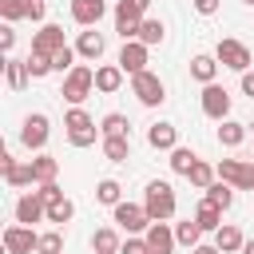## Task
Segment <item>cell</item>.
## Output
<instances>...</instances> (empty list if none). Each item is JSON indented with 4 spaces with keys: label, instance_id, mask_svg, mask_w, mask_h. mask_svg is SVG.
Listing matches in <instances>:
<instances>
[{
    "label": "cell",
    "instance_id": "1",
    "mask_svg": "<svg viewBox=\"0 0 254 254\" xmlns=\"http://www.w3.org/2000/svg\"><path fill=\"white\" fill-rule=\"evenodd\" d=\"M143 206H147L151 222H171V218H175V190H171V183H163V179L147 183V190H143Z\"/></svg>",
    "mask_w": 254,
    "mask_h": 254
},
{
    "label": "cell",
    "instance_id": "2",
    "mask_svg": "<svg viewBox=\"0 0 254 254\" xmlns=\"http://www.w3.org/2000/svg\"><path fill=\"white\" fill-rule=\"evenodd\" d=\"M91 91H95V71H91L87 64H75V67L64 75V91H60V95H64L71 107H79Z\"/></svg>",
    "mask_w": 254,
    "mask_h": 254
},
{
    "label": "cell",
    "instance_id": "3",
    "mask_svg": "<svg viewBox=\"0 0 254 254\" xmlns=\"http://www.w3.org/2000/svg\"><path fill=\"white\" fill-rule=\"evenodd\" d=\"M64 127H67V143L71 147H91L95 143V119L83 111V107H71L64 115Z\"/></svg>",
    "mask_w": 254,
    "mask_h": 254
},
{
    "label": "cell",
    "instance_id": "4",
    "mask_svg": "<svg viewBox=\"0 0 254 254\" xmlns=\"http://www.w3.org/2000/svg\"><path fill=\"white\" fill-rule=\"evenodd\" d=\"M131 95H135L143 107H159V103L167 99V87H163V79H159L155 71H139V75H131Z\"/></svg>",
    "mask_w": 254,
    "mask_h": 254
},
{
    "label": "cell",
    "instance_id": "5",
    "mask_svg": "<svg viewBox=\"0 0 254 254\" xmlns=\"http://www.w3.org/2000/svg\"><path fill=\"white\" fill-rule=\"evenodd\" d=\"M214 171H218V179L230 183L234 190H254V163H246V159H222Z\"/></svg>",
    "mask_w": 254,
    "mask_h": 254
},
{
    "label": "cell",
    "instance_id": "6",
    "mask_svg": "<svg viewBox=\"0 0 254 254\" xmlns=\"http://www.w3.org/2000/svg\"><path fill=\"white\" fill-rule=\"evenodd\" d=\"M214 60H218L222 67H230V71H250V64H254L250 48H246V44H238V40H218Z\"/></svg>",
    "mask_w": 254,
    "mask_h": 254
},
{
    "label": "cell",
    "instance_id": "7",
    "mask_svg": "<svg viewBox=\"0 0 254 254\" xmlns=\"http://www.w3.org/2000/svg\"><path fill=\"white\" fill-rule=\"evenodd\" d=\"M115 222H119V230H127V234H147L151 214H147V206H139V202H119V206H115Z\"/></svg>",
    "mask_w": 254,
    "mask_h": 254
},
{
    "label": "cell",
    "instance_id": "8",
    "mask_svg": "<svg viewBox=\"0 0 254 254\" xmlns=\"http://www.w3.org/2000/svg\"><path fill=\"white\" fill-rule=\"evenodd\" d=\"M48 135H52V123H48V115H28L24 119V127H20V143L28 147V151H44V143H48Z\"/></svg>",
    "mask_w": 254,
    "mask_h": 254
},
{
    "label": "cell",
    "instance_id": "9",
    "mask_svg": "<svg viewBox=\"0 0 254 254\" xmlns=\"http://www.w3.org/2000/svg\"><path fill=\"white\" fill-rule=\"evenodd\" d=\"M36 246H40V234L32 226H20V222L4 226V250L8 254H32Z\"/></svg>",
    "mask_w": 254,
    "mask_h": 254
},
{
    "label": "cell",
    "instance_id": "10",
    "mask_svg": "<svg viewBox=\"0 0 254 254\" xmlns=\"http://www.w3.org/2000/svg\"><path fill=\"white\" fill-rule=\"evenodd\" d=\"M202 115L226 119V115H230V91L218 87V83H206V87H202Z\"/></svg>",
    "mask_w": 254,
    "mask_h": 254
},
{
    "label": "cell",
    "instance_id": "11",
    "mask_svg": "<svg viewBox=\"0 0 254 254\" xmlns=\"http://www.w3.org/2000/svg\"><path fill=\"white\" fill-rule=\"evenodd\" d=\"M60 48H67V40H64V28H60V24H44V28L32 36V52H40V56H56Z\"/></svg>",
    "mask_w": 254,
    "mask_h": 254
},
{
    "label": "cell",
    "instance_id": "12",
    "mask_svg": "<svg viewBox=\"0 0 254 254\" xmlns=\"http://www.w3.org/2000/svg\"><path fill=\"white\" fill-rule=\"evenodd\" d=\"M119 67H123V75H139V71H147V44L127 40V44L119 48Z\"/></svg>",
    "mask_w": 254,
    "mask_h": 254
},
{
    "label": "cell",
    "instance_id": "13",
    "mask_svg": "<svg viewBox=\"0 0 254 254\" xmlns=\"http://www.w3.org/2000/svg\"><path fill=\"white\" fill-rule=\"evenodd\" d=\"M40 218H48V206H44L40 190L20 194V198H16V222H20V226H32V222H40Z\"/></svg>",
    "mask_w": 254,
    "mask_h": 254
},
{
    "label": "cell",
    "instance_id": "14",
    "mask_svg": "<svg viewBox=\"0 0 254 254\" xmlns=\"http://www.w3.org/2000/svg\"><path fill=\"white\" fill-rule=\"evenodd\" d=\"M107 16V0H71V20L79 28H95Z\"/></svg>",
    "mask_w": 254,
    "mask_h": 254
},
{
    "label": "cell",
    "instance_id": "15",
    "mask_svg": "<svg viewBox=\"0 0 254 254\" xmlns=\"http://www.w3.org/2000/svg\"><path fill=\"white\" fill-rule=\"evenodd\" d=\"M143 238H147V250H151V254H175V246H179V242H175V230H171L167 222H151Z\"/></svg>",
    "mask_w": 254,
    "mask_h": 254
},
{
    "label": "cell",
    "instance_id": "16",
    "mask_svg": "<svg viewBox=\"0 0 254 254\" xmlns=\"http://www.w3.org/2000/svg\"><path fill=\"white\" fill-rule=\"evenodd\" d=\"M147 143L155 151H175L179 147V127L175 123H151L147 127Z\"/></svg>",
    "mask_w": 254,
    "mask_h": 254
},
{
    "label": "cell",
    "instance_id": "17",
    "mask_svg": "<svg viewBox=\"0 0 254 254\" xmlns=\"http://www.w3.org/2000/svg\"><path fill=\"white\" fill-rule=\"evenodd\" d=\"M103 48H107V40H103V32H95V28L79 32V40H75V56H83V60H99Z\"/></svg>",
    "mask_w": 254,
    "mask_h": 254
},
{
    "label": "cell",
    "instance_id": "18",
    "mask_svg": "<svg viewBox=\"0 0 254 254\" xmlns=\"http://www.w3.org/2000/svg\"><path fill=\"white\" fill-rule=\"evenodd\" d=\"M151 0H119L115 4V24H143Z\"/></svg>",
    "mask_w": 254,
    "mask_h": 254
},
{
    "label": "cell",
    "instance_id": "19",
    "mask_svg": "<svg viewBox=\"0 0 254 254\" xmlns=\"http://www.w3.org/2000/svg\"><path fill=\"white\" fill-rule=\"evenodd\" d=\"M214 246H218L222 254H238V250L246 246V238H242V230H238V226H230V222H222V226L214 230Z\"/></svg>",
    "mask_w": 254,
    "mask_h": 254
},
{
    "label": "cell",
    "instance_id": "20",
    "mask_svg": "<svg viewBox=\"0 0 254 254\" xmlns=\"http://www.w3.org/2000/svg\"><path fill=\"white\" fill-rule=\"evenodd\" d=\"M119 83H123V67H119V64H103V67H95V91L111 95V91H119Z\"/></svg>",
    "mask_w": 254,
    "mask_h": 254
},
{
    "label": "cell",
    "instance_id": "21",
    "mask_svg": "<svg viewBox=\"0 0 254 254\" xmlns=\"http://www.w3.org/2000/svg\"><path fill=\"white\" fill-rule=\"evenodd\" d=\"M32 175H36V187H44V183H56V175H60V159H52V155H36L32 159Z\"/></svg>",
    "mask_w": 254,
    "mask_h": 254
},
{
    "label": "cell",
    "instance_id": "22",
    "mask_svg": "<svg viewBox=\"0 0 254 254\" xmlns=\"http://www.w3.org/2000/svg\"><path fill=\"white\" fill-rule=\"evenodd\" d=\"M103 155H107V163H127V159H131V139H127V135L103 139Z\"/></svg>",
    "mask_w": 254,
    "mask_h": 254
},
{
    "label": "cell",
    "instance_id": "23",
    "mask_svg": "<svg viewBox=\"0 0 254 254\" xmlns=\"http://www.w3.org/2000/svg\"><path fill=\"white\" fill-rule=\"evenodd\" d=\"M214 71H218V60H214V56H194V60H190V75H194L202 87L214 83Z\"/></svg>",
    "mask_w": 254,
    "mask_h": 254
},
{
    "label": "cell",
    "instance_id": "24",
    "mask_svg": "<svg viewBox=\"0 0 254 254\" xmlns=\"http://www.w3.org/2000/svg\"><path fill=\"white\" fill-rule=\"evenodd\" d=\"M4 79H8L12 91H24L28 79H32V75H28V64H24V60H8V64H4Z\"/></svg>",
    "mask_w": 254,
    "mask_h": 254
},
{
    "label": "cell",
    "instance_id": "25",
    "mask_svg": "<svg viewBox=\"0 0 254 254\" xmlns=\"http://www.w3.org/2000/svg\"><path fill=\"white\" fill-rule=\"evenodd\" d=\"M119 246H123V242H119V234H115L111 226H103V230L91 234V250H95V254H119Z\"/></svg>",
    "mask_w": 254,
    "mask_h": 254
},
{
    "label": "cell",
    "instance_id": "26",
    "mask_svg": "<svg viewBox=\"0 0 254 254\" xmlns=\"http://www.w3.org/2000/svg\"><path fill=\"white\" fill-rule=\"evenodd\" d=\"M95 198H99L103 206H119V202H123V187H119L115 179H99V183H95Z\"/></svg>",
    "mask_w": 254,
    "mask_h": 254
},
{
    "label": "cell",
    "instance_id": "27",
    "mask_svg": "<svg viewBox=\"0 0 254 254\" xmlns=\"http://www.w3.org/2000/svg\"><path fill=\"white\" fill-rule=\"evenodd\" d=\"M206 202H214L218 210H230V202H234V187H230V183H222V179H218V183H210V187H206Z\"/></svg>",
    "mask_w": 254,
    "mask_h": 254
},
{
    "label": "cell",
    "instance_id": "28",
    "mask_svg": "<svg viewBox=\"0 0 254 254\" xmlns=\"http://www.w3.org/2000/svg\"><path fill=\"white\" fill-rule=\"evenodd\" d=\"M194 222H198L202 230H218V226H222V210H218L214 202H206V198H202V202H198V210H194Z\"/></svg>",
    "mask_w": 254,
    "mask_h": 254
},
{
    "label": "cell",
    "instance_id": "29",
    "mask_svg": "<svg viewBox=\"0 0 254 254\" xmlns=\"http://www.w3.org/2000/svg\"><path fill=\"white\" fill-rule=\"evenodd\" d=\"M198 238H202V226H198L194 218H187V222L175 226V242H179V246H190V250H194V246H202Z\"/></svg>",
    "mask_w": 254,
    "mask_h": 254
},
{
    "label": "cell",
    "instance_id": "30",
    "mask_svg": "<svg viewBox=\"0 0 254 254\" xmlns=\"http://www.w3.org/2000/svg\"><path fill=\"white\" fill-rule=\"evenodd\" d=\"M242 139H246V123L222 119V127H218V143H222V147H238Z\"/></svg>",
    "mask_w": 254,
    "mask_h": 254
},
{
    "label": "cell",
    "instance_id": "31",
    "mask_svg": "<svg viewBox=\"0 0 254 254\" xmlns=\"http://www.w3.org/2000/svg\"><path fill=\"white\" fill-rule=\"evenodd\" d=\"M194 163H198V155H194L190 147H175V151H171V171H175V175H190Z\"/></svg>",
    "mask_w": 254,
    "mask_h": 254
},
{
    "label": "cell",
    "instance_id": "32",
    "mask_svg": "<svg viewBox=\"0 0 254 254\" xmlns=\"http://www.w3.org/2000/svg\"><path fill=\"white\" fill-rule=\"evenodd\" d=\"M163 32H167V28H163V20H151V16H147V20H143V28H139V44L155 48V44H163Z\"/></svg>",
    "mask_w": 254,
    "mask_h": 254
},
{
    "label": "cell",
    "instance_id": "33",
    "mask_svg": "<svg viewBox=\"0 0 254 254\" xmlns=\"http://www.w3.org/2000/svg\"><path fill=\"white\" fill-rule=\"evenodd\" d=\"M4 183H8V187H32V183H36V175H32V163H28V167H24V163H16V167L4 175Z\"/></svg>",
    "mask_w": 254,
    "mask_h": 254
},
{
    "label": "cell",
    "instance_id": "34",
    "mask_svg": "<svg viewBox=\"0 0 254 254\" xmlns=\"http://www.w3.org/2000/svg\"><path fill=\"white\" fill-rule=\"evenodd\" d=\"M214 175H218V171H214V167H210V163H202V159H198V163H194V171H190V175H187V179H190V183H194V187H198V190H206V187H210V183H214Z\"/></svg>",
    "mask_w": 254,
    "mask_h": 254
},
{
    "label": "cell",
    "instance_id": "35",
    "mask_svg": "<svg viewBox=\"0 0 254 254\" xmlns=\"http://www.w3.org/2000/svg\"><path fill=\"white\" fill-rule=\"evenodd\" d=\"M71 214H75V206H71V198H60V202H52V206H48V222H56V226H64V222H71Z\"/></svg>",
    "mask_w": 254,
    "mask_h": 254
},
{
    "label": "cell",
    "instance_id": "36",
    "mask_svg": "<svg viewBox=\"0 0 254 254\" xmlns=\"http://www.w3.org/2000/svg\"><path fill=\"white\" fill-rule=\"evenodd\" d=\"M99 131H103V139H111V135H127V119H123L119 111H111V115H103Z\"/></svg>",
    "mask_w": 254,
    "mask_h": 254
},
{
    "label": "cell",
    "instance_id": "37",
    "mask_svg": "<svg viewBox=\"0 0 254 254\" xmlns=\"http://www.w3.org/2000/svg\"><path fill=\"white\" fill-rule=\"evenodd\" d=\"M36 254H64V234H60V230H48V234H40V246H36Z\"/></svg>",
    "mask_w": 254,
    "mask_h": 254
},
{
    "label": "cell",
    "instance_id": "38",
    "mask_svg": "<svg viewBox=\"0 0 254 254\" xmlns=\"http://www.w3.org/2000/svg\"><path fill=\"white\" fill-rule=\"evenodd\" d=\"M0 16H4L8 24L24 20V16H28V0H0Z\"/></svg>",
    "mask_w": 254,
    "mask_h": 254
},
{
    "label": "cell",
    "instance_id": "39",
    "mask_svg": "<svg viewBox=\"0 0 254 254\" xmlns=\"http://www.w3.org/2000/svg\"><path fill=\"white\" fill-rule=\"evenodd\" d=\"M75 67V48H60L56 56H52V71H60V75H67Z\"/></svg>",
    "mask_w": 254,
    "mask_h": 254
},
{
    "label": "cell",
    "instance_id": "40",
    "mask_svg": "<svg viewBox=\"0 0 254 254\" xmlns=\"http://www.w3.org/2000/svg\"><path fill=\"white\" fill-rule=\"evenodd\" d=\"M24 64H28V75H32V79H40V75L52 71V56H40V52H32Z\"/></svg>",
    "mask_w": 254,
    "mask_h": 254
},
{
    "label": "cell",
    "instance_id": "41",
    "mask_svg": "<svg viewBox=\"0 0 254 254\" xmlns=\"http://www.w3.org/2000/svg\"><path fill=\"white\" fill-rule=\"evenodd\" d=\"M40 198H44V206H52V202H60V198H64V190H60L56 183H44V187H40Z\"/></svg>",
    "mask_w": 254,
    "mask_h": 254
},
{
    "label": "cell",
    "instance_id": "42",
    "mask_svg": "<svg viewBox=\"0 0 254 254\" xmlns=\"http://www.w3.org/2000/svg\"><path fill=\"white\" fill-rule=\"evenodd\" d=\"M119 254H151V250H147V238H127L119 246Z\"/></svg>",
    "mask_w": 254,
    "mask_h": 254
},
{
    "label": "cell",
    "instance_id": "43",
    "mask_svg": "<svg viewBox=\"0 0 254 254\" xmlns=\"http://www.w3.org/2000/svg\"><path fill=\"white\" fill-rule=\"evenodd\" d=\"M0 48H4V52H12V48H16V32H12V24H4V28H0Z\"/></svg>",
    "mask_w": 254,
    "mask_h": 254
},
{
    "label": "cell",
    "instance_id": "44",
    "mask_svg": "<svg viewBox=\"0 0 254 254\" xmlns=\"http://www.w3.org/2000/svg\"><path fill=\"white\" fill-rule=\"evenodd\" d=\"M194 12L198 16H214L218 12V0H194Z\"/></svg>",
    "mask_w": 254,
    "mask_h": 254
},
{
    "label": "cell",
    "instance_id": "45",
    "mask_svg": "<svg viewBox=\"0 0 254 254\" xmlns=\"http://www.w3.org/2000/svg\"><path fill=\"white\" fill-rule=\"evenodd\" d=\"M28 20H44V0H28Z\"/></svg>",
    "mask_w": 254,
    "mask_h": 254
},
{
    "label": "cell",
    "instance_id": "46",
    "mask_svg": "<svg viewBox=\"0 0 254 254\" xmlns=\"http://www.w3.org/2000/svg\"><path fill=\"white\" fill-rule=\"evenodd\" d=\"M242 91L254 99V71H242Z\"/></svg>",
    "mask_w": 254,
    "mask_h": 254
},
{
    "label": "cell",
    "instance_id": "47",
    "mask_svg": "<svg viewBox=\"0 0 254 254\" xmlns=\"http://www.w3.org/2000/svg\"><path fill=\"white\" fill-rule=\"evenodd\" d=\"M12 167H16V159H12V155H8V151H0V171H4V175H8V171H12Z\"/></svg>",
    "mask_w": 254,
    "mask_h": 254
},
{
    "label": "cell",
    "instance_id": "48",
    "mask_svg": "<svg viewBox=\"0 0 254 254\" xmlns=\"http://www.w3.org/2000/svg\"><path fill=\"white\" fill-rule=\"evenodd\" d=\"M190 254H222V250H218V246H194Z\"/></svg>",
    "mask_w": 254,
    "mask_h": 254
},
{
    "label": "cell",
    "instance_id": "49",
    "mask_svg": "<svg viewBox=\"0 0 254 254\" xmlns=\"http://www.w3.org/2000/svg\"><path fill=\"white\" fill-rule=\"evenodd\" d=\"M242 254H254V238H246V246H242Z\"/></svg>",
    "mask_w": 254,
    "mask_h": 254
},
{
    "label": "cell",
    "instance_id": "50",
    "mask_svg": "<svg viewBox=\"0 0 254 254\" xmlns=\"http://www.w3.org/2000/svg\"><path fill=\"white\" fill-rule=\"evenodd\" d=\"M242 4H254V0H242Z\"/></svg>",
    "mask_w": 254,
    "mask_h": 254
},
{
    "label": "cell",
    "instance_id": "51",
    "mask_svg": "<svg viewBox=\"0 0 254 254\" xmlns=\"http://www.w3.org/2000/svg\"><path fill=\"white\" fill-rule=\"evenodd\" d=\"M246 127H250V131H254V123H246Z\"/></svg>",
    "mask_w": 254,
    "mask_h": 254
}]
</instances>
